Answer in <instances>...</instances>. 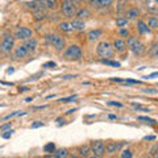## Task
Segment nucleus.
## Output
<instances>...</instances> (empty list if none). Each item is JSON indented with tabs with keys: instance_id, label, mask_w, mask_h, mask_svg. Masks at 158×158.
<instances>
[{
	"instance_id": "nucleus-1",
	"label": "nucleus",
	"mask_w": 158,
	"mask_h": 158,
	"mask_svg": "<svg viewBox=\"0 0 158 158\" xmlns=\"http://www.w3.org/2000/svg\"><path fill=\"white\" fill-rule=\"evenodd\" d=\"M127 46L129 48L132 50V53L136 54V56H141V54L145 52V45L141 41H138L137 37H135V36H129V37H128Z\"/></svg>"
},
{
	"instance_id": "nucleus-2",
	"label": "nucleus",
	"mask_w": 158,
	"mask_h": 158,
	"mask_svg": "<svg viewBox=\"0 0 158 158\" xmlns=\"http://www.w3.org/2000/svg\"><path fill=\"white\" fill-rule=\"evenodd\" d=\"M61 12L66 17H74V15H77V3L74 0H62Z\"/></svg>"
},
{
	"instance_id": "nucleus-3",
	"label": "nucleus",
	"mask_w": 158,
	"mask_h": 158,
	"mask_svg": "<svg viewBox=\"0 0 158 158\" xmlns=\"http://www.w3.org/2000/svg\"><path fill=\"white\" fill-rule=\"evenodd\" d=\"M45 40L50 44L52 46H54L57 50H63L65 48V38L59 34H54V33H49L45 36Z\"/></svg>"
},
{
	"instance_id": "nucleus-4",
	"label": "nucleus",
	"mask_w": 158,
	"mask_h": 158,
	"mask_svg": "<svg viewBox=\"0 0 158 158\" xmlns=\"http://www.w3.org/2000/svg\"><path fill=\"white\" fill-rule=\"evenodd\" d=\"M96 53H98L99 57H102V58H104V59L111 58V57L113 56V48L111 46L110 42L103 41V42H100V44L98 45Z\"/></svg>"
},
{
	"instance_id": "nucleus-5",
	"label": "nucleus",
	"mask_w": 158,
	"mask_h": 158,
	"mask_svg": "<svg viewBox=\"0 0 158 158\" xmlns=\"http://www.w3.org/2000/svg\"><path fill=\"white\" fill-rule=\"evenodd\" d=\"M65 58L70 59V61H79L82 58V49L78 45H71L65 50Z\"/></svg>"
},
{
	"instance_id": "nucleus-6",
	"label": "nucleus",
	"mask_w": 158,
	"mask_h": 158,
	"mask_svg": "<svg viewBox=\"0 0 158 158\" xmlns=\"http://www.w3.org/2000/svg\"><path fill=\"white\" fill-rule=\"evenodd\" d=\"M15 48V36H6L0 44V50L3 53H11Z\"/></svg>"
},
{
	"instance_id": "nucleus-7",
	"label": "nucleus",
	"mask_w": 158,
	"mask_h": 158,
	"mask_svg": "<svg viewBox=\"0 0 158 158\" xmlns=\"http://www.w3.org/2000/svg\"><path fill=\"white\" fill-rule=\"evenodd\" d=\"M90 148H91V152L95 156L103 157L104 156V153H106V146H104V144H103L102 141H92Z\"/></svg>"
},
{
	"instance_id": "nucleus-8",
	"label": "nucleus",
	"mask_w": 158,
	"mask_h": 158,
	"mask_svg": "<svg viewBox=\"0 0 158 158\" xmlns=\"http://www.w3.org/2000/svg\"><path fill=\"white\" fill-rule=\"evenodd\" d=\"M31 37H32V31L25 27H20L15 32V38H17V40H28Z\"/></svg>"
},
{
	"instance_id": "nucleus-9",
	"label": "nucleus",
	"mask_w": 158,
	"mask_h": 158,
	"mask_svg": "<svg viewBox=\"0 0 158 158\" xmlns=\"http://www.w3.org/2000/svg\"><path fill=\"white\" fill-rule=\"evenodd\" d=\"M113 0H90V6L94 8H106L111 6Z\"/></svg>"
},
{
	"instance_id": "nucleus-10",
	"label": "nucleus",
	"mask_w": 158,
	"mask_h": 158,
	"mask_svg": "<svg viewBox=\"0 0 158 158\" xmlns=\"http://www.w3.org/2000/svg\"><path fill=\"white\" fill-rule=\"evenodd\" d=\"M28 49L24 46V45H20L15 48V58L16 59H21V58H25L28 56Z\"/></svg>"
},
{
	"instance_id": "nucleus-11",
	"label": "nucleus",
	"mask_w": 158,
	"mask_h": 158,
	"mask_svg": "<svg viewBox=\"0 0 158 158\" xmlns=\"http://www.w3.org/2000/svg\"><path fill=\"white\" fill-rule=\"evenodd\" d=\"M24 46H25L28 49V52H32V50H36L37 46H38V42H37V40L36 38H28L25 40V42H24Z\"/></svg>"
},
{
	"instance_id": "nucleus-12",
	"label": "nucleus",
	"mask_w": 158,
	"mask_h": 158,
	"mask_svg": "<svg viewBox=\"0 0 158 158\" xmlns=\"http://www.w3.org/2000/svg\"><path fill=\"white\" fill-rule=\"evenodd\" d=\"M42 7H46L49 9H56L58 7V0H38Z\"/></svg>"
},
{
	"instance_id": "nucleus-13",
	"label": "nucleus",
	"mask_w": 158,
	"mask_h": 158,
	"mask_svg": "<svg viewBox=\"0 0 158 158\" xmlns=\"http://www.w3.org/2000/svg\"><path fill=\"white\" fill-rule=\"evenodd\" d=\"M70 24H71V27H73L74 31H83V29L86 28L85 21H83V20H81V19H75V20H73V21H71Z\"/></svg>"
},
{
	"instance_id": "nucleus-14",
	"label": "nucleus",
	"mask_w": 158,
	"mask_h": 158,
	"mask_svg": "<svg viewBox=\"0 0 158 158\" xmlns=\"http://www.w3.org/2000/svg\"><path fill=\"white\" fill-rule=\"evenodd\" d=\"M102 34H103V32L100 31V29H94V31H91V32H88V40L90 41H96V40H99L102 37Z\"/></svg>"
},
{
	"instance_id": "nucleus-15",
	"label": "nucleus",
	"mask_w": 158,
	"mask_h": 158,
	"mask_svg": "<svg viewBox=\"0 0 158 158\" xmlns=\"http://www.w3.org/2000/svg\"><path fill=\"white\" fill-rule=\"evenodd\" d=\"M113 48H115L117 52L123 53L127 49V42L123 41V40H115V42H113Z\"/></svg>"
},
{
	"instance_id": "nucleus-16",
	"label": "nucleus",
	"mask_w": 158,
	"mask_h": 158,
	"mask_svg": "<svg viewBox=\"0 0 158 158\" xmlns=\"http://www.w3.org/2000/svg\"><path fill=\"white\" fill-rule=\"evenodd\" d=\"M123 144H116V142H110L108 145H106V152L112 154V153H115L116 150H118L121 148Z\"/></svg>"
},
{
	"instance_id": "nucleus-17",
	"label": "nucleus",
	"mask_w": 158,
	"mask_h": 158,
	"mask_svg": "<svg viewBox=\"0 0 158 158\" xmlns=\"http://www.w3.org/2000/svg\"><path fill=\"white\" fill-rule=\"evenodd\" d=\"M53 154H54V157H56V158H69V156H70V154H69V150L63 149V148H62V149H57L56 152L53 153Z\"/></svg>"
},
{
	"instance_id": "nucleus-18",
	"label": "nucleus",
	"mask_w": 158,
	"mask_h": 158,
	"mask_svg": "<svg viewBox=\"0 0 158 158\" xmlns=\"http://www.w3.org/2000/svg\"><path fill=\"white\" fill-rule=\"evenodd\" d=\"M138 15H140V11H138L137 8H131V9H128L127 13H125V16L128 20H133V19H136Z\"/></svg>"
},
{
	"instance_id": "nucleus-19",
	"label": "nucleus",
	"mask_w": 158,
	"mask_h": 158,
	"mask_svg": "<svg viewBox=\"0 0 158 158\" xmlns=\"http://www.w3.org/2000/svg\"><path fill=\"white\" fill-rule=\"evenodd\" d=\"M137 29H138V32H140L141 34H145V33H149L150 32V28L148 27L144 21H138L137 23Z\"/></svg>"
},
{
	"instance_id": "nucleus-20",
	"label": "nucleus",
	"mask_w": 158,
	"mask_h": 158,
	"mask_svg": "<svg viewBox=\"0 0 158 158\" xmlns=\"http://www.w3.org/2000/svg\"><path fill=\"white\" fill-rule=\"evenodd\" d=\"M91 150V148L88 146V145H82L81 148L78 149V153H79V156H82V157H88V153H90Z\"/></svg>"
},
{
	"instance_id": "nucleus-21",
	"label": "nucleus",
	"mask_w": 158,
	"mask_h": 158,
	"mask_svg": "<svg viewBox=\"0 0 158 158\" xmlns=\"http://www.w3.org/2000/svg\"><path fill=\"white\" fill-rule=\"evenodd\" d=\"M88 16H91V12L88 11L87 8H83V9H79V11L77 12V17L78 19H86V17H88Z\"/></svg>"
},
{
	"instance_id": "nucleus-22",
	"label": "nucleus",
	"mask_w": 158,
	"mask_h": 158,
	"mask_svg": "<svg viewBox=\"0 0 158 158\" xmlns=\"http://www.w3.org/2000/svg\"><path fill=\"white\" fill-rule=\"evenodd\" d=\"M149 56L150 57H158V41L154 42L149 49Z\"/></svg>"
},
{
	"instance_id": "nucleus-23",
	"label": "nucleus",
	"mask_w": 158,
	"mask_h": 158,
	"mask_svg": "<svg viewBox=\"0 0 158 158\" xmlns=\"http://www.w3.org/2000/svg\"><path fill=\"white\" fill-rule=\"evenodd\" d=\"M44 152L48 153V154H52V153L56 152V145H54V142H49L44 146Z\"/></svg>"
},
{
	"instance_id": "nucleus-24",
	"label": "nucleus",
	"mask_w": 158,
	"mask_h": 158,
	"mask_svg": "<svg viewBox=\"0 0 158 158\" xmlns=\"http://www.w3.org/2000/svg\"><path fill=\"white\" fill-rule=\"evenodd\" d=\"M148 27L150 29H157L158 28V19L157 17H150L148 20Z\"/></svg>"
},
{
	"instance_id": "nucleus-25",
	"label": "nucleus",
	"mask_w": 158,
	"mask_h": 158,
	"mask_svg": "<svg viewBox=\"0 0 158 158\" xmlns=\"http://www.w3.org/2000/svg\"><path fill=\"white\" fill-rule=\"evenodd\" d=\"M59 29L63 32H67V33H70L71 31H74L73 27H71V24H69V23H61L59 24Z\"/></svg>"
},
{
	"instance_id": "nucleus-26",
	"label": "nucleus",
	"mask_w": 158,
	"mask_h": 158,
	"mask_svg": "<svg viewBox=\"0 0 158 158\" xmlns=\"http://www.w3.org/2000/svg\"><path fill=\"white\" fill-rule=\"evenodd\" d=\"M24 115H27V112L16 111V112H12V113H9V115L4 116V117H3V120H9V118H12V117H16V116H24Z\"/></svg>"
},
{
	"instance_id": "nucleus-27",
	"label": "nucleus",
	"mask_w": 158,
	"mask_h": 158,
	"mask_svg": "<svg viewBox=\"0 0 158 158\" xmlns=\"http://www.w3.org/2000/svg\"><path fill=\"white\" fill-rule=\"evenodd\" d=\"M102 63H104V65H108V66H112V67H120V63L116 62V61H110V59H104L102 58L100 59Z\"/></svg>"
},
{
	"instance_id": "nucleus-28",
	"label": "nucleus",
	"mask_w": 158,
	"mask_h": 158,
	"mask_svg": "<svg viewBox=\"0 0 158 158\" xmlns=\"http://www.w3.org/2000/svg\"><path fill=\"white\" fill-rule=\"evenodd\" d=\"M127 24H128V19L127 17H118V19H116V25L117 27L124 28V27H127Z\"/></svg>"
},
{
	"instance_id": "nucleus-29",
	"label": "nucleus",
	"mask_w": 158,
	"mask_h": 158,
	"mask_svg": "<svg viewBox=\"0 0 158 158\" xmlns=\"http://www.w3.org/2000/svg\"><path fill=\"white\" fill-rule=\"evenodd\" d=\"M45 16H46V15H45V12H44L42 9H41V11H36V12H34V20H37V21H40V20H44V19H45Z\"/></svg>"
},
{
	"instance_id": "nucleus-30",
	"label": "nucleus",
	"mask_w": 158,
	"mask_h": 158,
	"mask_svg": "<svg viewBox=\"0 0 158 158\" xmlns=\"http://www.w3.org/2000/svg\"><path fill=\"white\" fill-rule=\"evenodd\" d=\"M138 120L148 123V124H157V121L154 120V118H150V117H146V116H138Z\"/></svg>"
},
{
	"instance_id": "nucleus-31",
	"label": "nucleus",
	"mask_w": 158,
	"mask_h": 158,
	"mask_svg": "<svg viewBox=\"0 0 158 158\" xmlns=\"http://www.w3.org/2000/svg\"><path fill=\"white\" fill-rule=\"evenodd\" d=\"M132 107L135 108V110H138V111H144V112H149V108H146L144 106L138 104V103H132Z\"/></svg>"
},
{
	"instance_id": "nucleus-32",
	"label": "nucleus",
	"mask_w": 158,
	"mask_h": 158,
	"mask_svg": "<svg viewBox=\"0 0 158 158\" xmlns=\"http://www.w3.org/2000/svg\"><path fill=\"white\" fill-rule=\"evenodd\" d=\"M121 158H133V153L129 149H125L121 152Z\"/></svg>"
},
{
	"instance_id": "nucleus-33",
	"label": "nucleus",
	"mask_w": 158,
	"mask_h": 158,
	"mask_svg": "<svg viewBox=\"0 0 158 158\" xmlns=\"http://www.w3.org/2000/svg\"><path fill=\"white\" fill-rule=\"evenodd\" d=\"M75 99H77V95H71V96H69V98H62L59 102H62V103H69V102L75 100Z\"/></svg>"
},
{
	"instance_id": "nucleus-34",
	"label": "nucleus",
	"mask_w": 158,
	"mask_h": 158,
	"mask_svg": "<svg viewBox=\"0 0 158 158\" xmlns=\"http://www.w3.org/2000/svg\"><path fill=\"white\" fill-rule=\"evenodd\" d=\"M120 36L121 37H129V31L127 28H121L120 29Z\"/></svg>"
},
{
	"instance_id": "nucleus-35",
	"label": "nucleus",
	"mask_w": 158,
	"mask_h": 158,
	"mask_svg": "<svg viewBox=\"0 0 158 158\" xmlns=\"http://www.w3.org/2000/svg\"><path fill=\"white\" fill-rule=\"evenodd\" d=\"M40 127H44V123L42 121H36V123H33V124L31 125L32 129H36V128H40Z\"/></svg>"
},
{
	"instance_id": "nucleus-36",
	"label": "nucleus",
	"mask_w": 158,
	"mask_h": 158,
	"mask_svg": "<svg viewBox=\"0 0 158 158\" xmlns=\"http://www.w3.org/2000/svg\"><path fill=\"white\" fill-rule=\"evenodd\" d=\"M57 66V63L56 62H53V61H50V62H46V63H44V69H46V67H56Z\"/></svg>"
},
{
	"instance_id": "nucleus-37",
	"label": "nucleus",
	"mask_w": 158,
	"mask_h": 158,
	"mask_svg": "<svg viewBox=\"0 0 158 158\" xmlns=\"http://www.w3.org/2000/svg\"><path fill=\"white\" fill-rule=\"evenodd\" d=\"M13 135V131H11V129H9V131H7L6 133H3V135H2V137L3 138H9V137H11Z\"/></svg>"
},
{
	"instance_id": "nucleus-38",
	"label": "nucleus",
	"mask_w": 158,
	"mask_h": 158,
	"mask_svg": "<svg viewBox=\"0 0 158 158\" xmlns=\"http://www.w3.org/2000/svg\"><path fill=\"white\" fill-rule=\"evenodd\" d=\"M108 106H113V107H123L121 103L118 102H108Z\"/></svg>"
},
{
	"instance_id": "nucleus-39",
	"label": "nucleus",
	"mask_w": 158,
	"mask_h": 158,
	"mask_svg": "<svg viewBox=\"0 0 158 158\" xmlns=\"http://www.w3.org/2000/svg\"><path fill=\"white\" fill-rule=\"evenodd\" d=\"M0 129H2V131L11 129V124H9V123H8V124H4V125H2V127H0Z\"/></svg>"
},
{
	"instance_id": "nucleus-40",
	"label": "nucleus",
	"mask_w": 158,
	"mask_h": 158,
	"mask_svg": "<svg viewBox=\"0 0 158 158\" xmlns=\"http://www.w3.org/2000/svg\"><path fill=\"white\" fill-rule=\"evenodd\" d=\"M150 78H158V73H153L150 75H148L145 79H150Z\"/></svg>"
},
{
	"instance_id": "nucleus-41",
	"label": "nucleus",
	"mask_w": 158,
	"mask_h": 158,
	"mask_svg": "<svg viewBox=\"0 0 158 158\" xmlns=\"http://www.w3.org/2000/svg\"><path fill=\"white\" fill-rule=\"evenodd\" d=\"M144 140H156V137L154 136H146V137H144Z\"/></svg>"
},
{
	"instance_id": "nucleus-42",
	"label": "nucleus",
	"mask_w": 158,
	"mask_h": 158,
	"mask_svg": "<svg viewBox=\"0 0 158 158\" xmlns=\"http://www.w3.org/2000/svg\"><path fill=\"white\" fill-rule=\"evenodd\" d=\"M108 118H111V120H116L117 116L116 115H108Z\"/></svg>"
},
{
	"instance_id": "nucleus-43",
	"label": "nucleus",
	"mask_w": 158,
	"mask_h": 158,
	"mask_svg": "<svg viewBox=\"0 0 158 158\" xmlns=\"http://www.w3.org/2000/svg\"><path fill=\"white\" fill-rule=\"evenodd\" d=\"M13 73H15V69H13V67H9L8 71H7V74H13Z\"/></svg>"
},
{
	"instance_id": "nucleus-44",
	"label": "nucleus",
	"mask_w": 158,
	"mask_h": 158,
	"mask_svg": "<svg viewBox=\"0 0 158 158\" xmlns=\"http://www.w3.org/2000/svg\"><path fill=\"white\" fill-rule=\"evenodd\" d=\"M20 91L25 92V91H29V88H28V87H20Z\"/></svg>"
},
{
	"instance_id": "nucleus-45",
	"label": "nucleus",
	"mask_w": 158,
	"mask_h": 158,
	"mask_svg": "<svg viewBox=\"0 0 158 158\" xmlns=\"http://www.w3.org/2000/svg\"><path fill=\"white\" fill-rule=\"evenodd\" d=\"M87 158H102V157H99V156H95V154H92V156H88Z\"/></svg>"
},
{
	"instance_id": "nucleus-46",
	"label": "nucleus",
	"mask_w": 158,
	"mask_h": 158,
	"mask_svg": "<svg viewBox=\"0 0 158 158\" xmlns=\"http://www.w3.org/2000/svg\"><path fill=\"white\" fill-rule=\"evenodd\" d=\"M70 78H74V75H65L63 79H70Z\"/></svg>"
},
{
	"instance_id": "nucleus-47",
	"label": "nucleus",
	"mask_w": 158,
	"mask_h": 158,
	"mask_svg": "<svg viewBox=\"0 0 158 158\" xmlns=\"http://www.w3.org/2000/svg\"><path fill=\"white\" fill-rule=\"evenodd\" d=\"M75 111H77V110H69L67 113H73V112H75Z\"/></svg>"
},
{
	"instance_id": "nucleus-48",
	"label": "nucleus",
	"mask_w": 158,
	"mask_h": 158,
	"mask_svg": "<svg viewBox=\"0 0 158 158\" xmlns=\"http://www.w3.org/2000/svg\"><path fill=\"white\" fill-rule=\"evenodd\" d=\"M45 158H56L54 156H49V157H45Z\"/></svg>"
},
{
	"instance_id": "nucleus-49",
	"label": "nucleus",
	"mask_w": 158,
	"mask_h": 158,
	"mask_svg": "<svg viewBox=\"0 0 158 158\" xmlns=\"http://www.w3.org/2000/svg\"><path fill=\"white\" fill-rule=\"evenodd\" d=\"M69 158H79V157H77V156H71V157H69Z\"/></svg>"
},
{
	"instance_id": "nucleus-50",
	"label": "nucleus",
	"mask_w": 158,
	"mask_h": 158,
	"mask_svg": "<svg viewBox=\"0 0 158 158\" xmlns=\"http://www.w3.org/2000/svg\"><path fill=\"white\" fill-rule=\"evenodd\" d=\"M156 158H158V156H157V157H156Z\"/></svg>"
},
{
	"instance_id": "nucleus-51",
	"label": "nucleus",
	"mask_w": 158,
	"mask_h": 158,
	"mask_svg": "<svg viewBox=\"0 0 158 158\" xmlns=\"http://www.w3.org/2000/svg\"><path fill=\"white\" fill-rule=\"evenodd\" d=\"M145 158H148V157H145Z\"/></svg>"
},
{
	"instance_id": "nucleus-52",
	"label": "nucleus",
	"mask_w": 158,
	"mask_h": 158,
	"mask_svg": "<svg viewBox=\"0 0 158 158\" xmlns=\"http://www.w3.org/2000/svg\"><path fill=\"white\" fill-rule=\"evenodd\" d=\"M157 2H158V0H157Z\"/></svg>"
}]
</instances>
